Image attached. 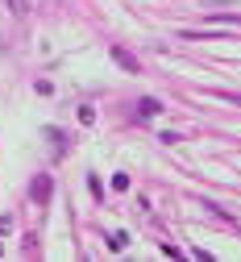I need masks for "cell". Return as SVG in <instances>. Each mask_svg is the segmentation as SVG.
I'll return each instance as SVG.
<instances>
[{
    "instance_id": "obj_1",
    "label": "cell",
    "mask_w": 241,
    "mask_h": 262,
    "mask_svg": "<svg viewBox=\"0 0 241 262\" xmlns=\"http://www.w3.org/2000/svg\"><path fill=\"white\" fill-rule=\"evenodd\" d=\"M50 191H54V179H50V175H38V179L29 183V195H33L38 204H46V200H50Z\"/></svg>"
},
{
    "instance_id": "obj_2",
    "label": "cell",
    "mask_w": 241,
    "mask_h": 262,
    "mask_svg": "<svg viewBox=\"0 0 241 262\" xmlns=\"http://www.w3.org/2000/svg\"><path fill=\"white\" fill-rule=\"evenodd\" d=\"M108 54H113V58H117V62H121V67H125V71H133V75H137V71H142V67H137V58H133V54H129V50H125V46H113V50H108Z\"/></svg>"
},
{
    "instance_id": "obj_3",
    "label": "cell",
    "mask_w": 241,
    "mask_h": 262,
    "mask_svg": "<svg viewBox=\"0 0 241 262\" xmlns=\"http://www.w3.org/2000/svg\"><path fill=\"white\" fill-rule=\"evenodd\" d=\"M137 113H142V117H158V113H162V100L146 96V100H137Z\"/></svg>"
},
{
    "instance_id": "obj_4",
    "label": "cell",
    "mask_w": 241,
    "mask_h": 262,
    "mask_svg": "<svg viewBox=\"0 0 241 262\" xmlns=\"http://www.w3.org/2000/svg\"><path fill=\"white\" fill-rule=\"evenodd\" d=\"M108 246H113V250H125V246H129V233H113Z\"/></svg>"
},
{
    "instance_id": "obj_5",
    "label": "cell",
    "mask_w": 241,
    "mask_h": 262,
    "mask_svg": "<svg viewBox=\"0 0 241 262\" xmlns=\"http://www.w3.org/2000/svg\"><path fill=\"white\" fill-rule=\"evenodd\" d=\"M9 5H13V13H17V17H25V13H29V5H25V0H9Z\"/></svg>"
}]
</instances>
